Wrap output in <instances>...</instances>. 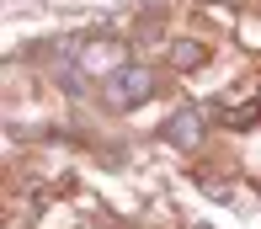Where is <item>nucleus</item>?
<instances>
[{
	"instance_id": "1",
	"label": "nucleus",
	"mask_w": 261,
	"mask_h": 229,
	"mask_svg": "<svg viewBox=\"0 0 261 229\" xmlns=\"http://www.w3.org/2000/svg\"><path fill=\"white\" fill-rule=\"evenodd\" d=\"M134 96H139V101L149 96V75H144V69H117V75H112V101L128 107Z\"/></svg>"
},
{
	"instance_id": "2",
	"label": "nucleus",
	"mask_w": 261,
	"mask_h": 229,
	"mask_svg": "<svg viewBox=\"0 0 261 229\" xmlns=\"http://www.w3.org/2000/svg\"><path fill=\"white\" fill-rule=\"evenodd\" d=\"M171 139H176V144H192V139H197V117H192V112H176V117H171Z\"/></svg>"
}]
</instances>
